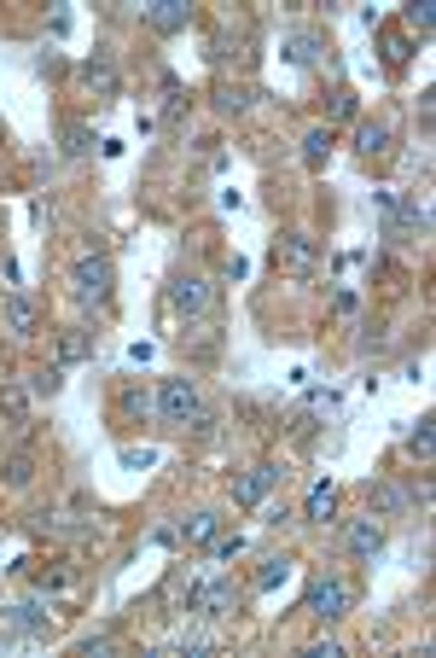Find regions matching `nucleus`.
Returning <instances> with one entry per match:
<instances>
[{
    "label": "nucleus",
    "mask_w": 436,
    "mask_h": 658,
    "mask_svg": "<svg viewBox=\"0 0 436 658\" xmlns=\"http://www.w3.org/2000/svg\"><path fill=\"white\" fill-rule=\"evenodd\" d=\"M209 647H216L209 635H180V653H209Z\"/></svg>",
    "instance_id": "2f4dec72"
},
{
    "label": "nucleus",
    "mask_w": 436,
    "mask_h": 658,
    "mask_svg": "<svg viewBox=\"0 0 436 658\" xmlns=\"http://www.w3.org/2000/svg\"><path fill=\"white\" fill-rule=\"evenodd\" d=\"M140 18H146L158 35H175V30H187V24H192V6H187V0H151V6H140Z\"/></svg>",
    "instance_id": "6e6552de"
},
{
    "label": "nucleus",
    "mask_w": 436,
    "mask_h": 658,
    "mask_svg": "<svg viewBox=\"0 0 436 658\" xmlns=\"http://www.w3.org/2000/svg\"><path fill=\"white\" fill-rule=\"evenodd\" d=\"M279 257H286L291 274H315L320 250H315V240H308V233H286V240H279Z\"/></svg>",
    "instance_id": "9d476101"
},
{
    "label": "nucleus",
    "mask_w": 436,
    "mask_h": 658,
    "mask_svg": "<svg viewBox=\"0 0 436 658\" xmlns=\"http://www.w3.org/2000/svg\"><path fill=\"white\" fill-rule=\"evenodd\" d=\"M344 542L355 559H378L384 554V525H378V513H367V519H349L344 525Z\"/></svg>",
    "instance_id": "0eeeda50"
},
{
    "label": "nucleus",
    "mask_w": 436,
    "mask_h": 658,
    "mask_svg": "<svg viewBox=\"0 0 436 658\" xmlns=\"http://www.w3.org/2000/svg\"><path fill=\"white\" fill-rule=\"evenodd\" d=\"M279 484V466L274 460H257L250 472H238L233 478V507H262V496Z\"/></svg>",
    "instance_id": "423d86ee"
},
{
    "label": "nucleus",
    "mask_w": 436,
    "mask_h": 658,
    "mask_svg": "<svg viewBox=\"0 0 436 658\" xmlns=\"http://www.w3.org/2000/svg\"><path fill=\"white\" fill-rule=\"evenodd\" d=\"M320 47H326L320 35H291V41H286V59H291V64H315Z\"/></svg>",
    "instance_id": "6ab92c4d"
},
{
    "label": "nucleus",
    "mask_w": 436,
    "mask_h": 658,
    "mask_svg": "<svg viewBox=\"0 0 436 658\" xmlns=\"http://www.w3.org/2000/svg\"><path fill=\"white\" fill-rule=\"evenodd\" d=\"M88 332H82V327H70V332H59V368H64V361H82V356H88Z\"/></svg>",
    "instance_id": "412c9836"
},
{
    "label": "nucleus",
    "mask_w": 436,
    "mask_h": 658,
    "mask_svg": "<svg viewBox=\"0 0 436 658\" xmlns=\"http://www.w3.org/2000/svg\"><path fill=\"white\" fill-rule=\"evenodd\" d=\"M169 303H175L180 320H199V315L216 309V286H209L204 274H180L175 286H169Z\"/></svg>",
    "instance_id": "39448f33"
},
{
    "label": "nucleus",
    "mask_w": 436,
    "mask_h": 658,
    "mask_svg": "<svg viewBox=\"0 0 436 658\" xmlns=\"http://www.w3.org/2000/svg\"><path fill=\"white\" fill-rule=\"evenodd\" d=\"M332 117H337V123L355 117V93H349V88H337V93H332Z\"/></svg>",
    "instance_id": "c85d7f7f"
},
{
    "label": "nucleus",
    "mask_w": 436,
    "mask_h": 658,
    "mask_svg": "<svg viewBox=\"0 0 436 658\" xmlns=\"http://www.w3.org/2000/svg\"><path fill=\"white\" fill-rule=\"evenodd\" d=\"M70 291H76L82 303H93V309H105L111 303V257H76V269H70Z\"/></svg>",
    "instance_id": "20e7f679"
},
{
    "label": "nucleus",
    "mask_w": 436,
    "mask_h": 658,
    "mask_svg": "<svg viewBox=\"0 0 436 658\" xmlns=\"http://www.w3.org/2000/svg\"><path fill=\"white\" fill-rule=\"evenodd\" d=\"M303 513H308L315 525H326L332 513H337V489H332V484H315V489H308V501H303Z\"/></svg>",
    "instance_id": "ddd939ff"
},
{
    "label": "nucleus",
    "mask_w": 436,
    "mask_h": 658,
    "mask_svg": "<svg viewBox=\"0 0 436 658\" xmlns=\"http://www.w3.org/2000/svg\"><path fill=\"white\" fill-rule=\"evenodd\" d=\"M158 414H163V426H192V431H209V426H216V414L204 408L199 385H192L187 373L158 385Z\"/></svg>",
    "instance_id": "f257e3e1"
},
{
    "label": "nucleus",
    "mask_w": 436,
    "mask_h": 658,
    "mask_svg": "<svg viewBox=\"0 0 436 658\" xmlns=\"http://www.w3.org/2000/svg\"><path fill=\"white\" fill-rule=\"evenodd\" d=\"M216 530H221V513H192V519H180L175 536H180V542H209Z\"/></svg>",
    "instance_id": "4468645a"
},
{
    "label": "nucleus",
    "mask_w": 436,
    "mask_h": 658,
    "mask_svg": "<svg viewBox=\"0 0 436 658\" xmlns=\"http://www.w3.org/2000/svg\"><path fill=\"white\" fill-rule=\"evenodd\" d=\"M355 152H361V158L390 152V129H384V123H361V129H355Z\"/></svg>",
    "instance_id": "2eb2a0df"
},
{
    "label": "nucleus",
    "mask_w": 436,
    "mask_h": 658,
    "mask_svg": "<svg viewBox=\"0 0 436 658\" xmlns=\"http://www.w3.org/2000/svg\"><path fill=\"white\" fill-rule=\"evenodd\" d=\"M344 647H337V641H315V647H308V658H337Z\"/></svg>",
    "instance_id": "473e14b6"
},
{
    "label": "nucleus",
    "mask_w": 436,
    "mask_h": 658,
    "mask_svg": "<svg viewBox=\"0 0 436 658\" xmlns=\"http://www.w3.org/2000/svg\"><path fill=\"white\" fill-rule=\"evenodd\" d=\"M303 158H308V163H326V158H332V123H320V129L303 134Z\"/></svg>",
    "instance_id": "a211bd4d"
},
{
    "label": "nucleus",
    "mask_w": 436,
    "mask_h": 658,
    "mask_svg": "<svg viewBox=\"0 0 436 658\" xmlns=\"http://www.w3.org/2000/svg\"><path fill=\"white\" fill-rule=\"evenodd\" d=\"M117 402H122V414H134V419H146L151 408H158V402H151V397H146V390H140V385H129V390H122Z\"/></svg>",
    "instance_id": "5701e85b"
},
{
    "label": "nucleus",
    "mask_w": 436,
    "mask_h": 658,
    "mask_svg": "<svg viewBox=\"0 0 436 658\" xmlns=\"http://www.w3.org/2000/svg\"><path fill=\"white\" fill-rule=\"evenodd\" d=\"M82 82H88V88H100V93H117V59L100 47L88 64H82Z\"/></svg>",
    "instance_id": "9b49d317"
},
{
    "label": "nucleus",
    "mask_w": 436,
    "mask_h": 658,
    "mask_svg": "<svg viewBox=\"0 0 436 658\" xmlns=\"http://www.w3.org/2000/svg\"><path fill=\"white\" fill-rule=\"evenodd\" d=\"M431 18H436V12H431V0H407V30H419V35H425V30H431Z\"/></svg>",
    "instance_id": "bb28decb"
},
{
    "label": "nucleus",
    "mask_w": 436,
    "mask_h": 658,
    "mask_svg": "<svg viewBox=\"0 0 436 658\" xmlns=\"http://www.w3.org/2000/svg\"><path fill=\"white\" fill-rule=\"evenodd\" d=\"M407 59H413V41H407L402 30H384V64H407Z\"/></svg>",
    "instance_id": "4be33fe9"
},
{
    "label": "nucleus",
    "mask_w": 436,
    "mask_h": 658,
    "mask_svg": "<svg viewBox=\"0 0 436 658\" xmlns=\"http://www.w3.org/2000/svg\"><path fill=\"white\" fill-rule=\"evenodd\" d=\"M407 501H413V489H402V484H378L373 489V513H407Z\"/></svg>",
    "instance_id": "dca6fc26"
},
{
    "label": "nucleus",
    "mask_w": 436,
    "mask_h": 658,
    "mask_svg": "<svg viewBox=\"0 0 436 658\" xmlns=\"http://www.w3.org/2000/svg\"><path fill=\"white\" fill-rule=\"evenodd\" d=\"M0 315H6V332L12 339H30V332L41 327V315H35V303L24 298V291H12L6 303H0Z\"/></svg>",
    "instance_id": "1a4fd4ad"
},
{
    "label": "nucleus",
    "mask_w": 436,
    "mask_h": 658,
    "mask_svg": "<svg viewBox=\"0 0 436 658\" xmlns=\"http://www.w3.org/2000/svg\"><path fill=\"white\" fill-rule=\"evenodd\" d=\"M0 408H6L18 426H30V390H18V385H0Z\"/></svg>",
    "instance_id": "aec40b11"
},
{
    "label": "nucleus",
    "mask_w": 436,
    "mask_h": 658,
    "mask_svg": "<svg viewBox=\"0 0 436 658\" xmlns=\"http://www.w3.org/2000/svg\"><path fill=\"white\" fill-rule=\"evenodd\" d=\"M64 152H70V158H82V152H93V134L82 129V123H64Z\"/></svg>",
    "instance_id": "b1692460"
},
{
    "label": "nucleus",
    "mask_w": 436,
    "mask_h": 658,
    "mask_svg": "<svg viewBox=\"0 0 436 658\" xmlns=\"http://www.w3.org/2000/svg\"><path fill=\"white\" fill-rule=\"evenodd\" d=\"M238 600H245V589H238L233 577H209V583H192V589H187V618H204V624H216V618H233V612H238Z\"/></svg>",
    "instance_id": "f03ea898"
},
{
    "label": "nucleus",
    "mask_w": 436,
    "mask_h": 658,
    "mask_svg": "<svg viewBox=\"0 0 436 658\" xmlns=\"http://www.w3.org/2000/svg\"><path fill=\"white\" fill-rule=\"evenodd\" d=\"M349 606H355V583H349V577H337V571H320V577H308V618L337 624Z\"/></svg>",
    "instance_id": "7ed1b4c3"
},
{
    "label": "nucleus",
    "mask_w": 436,
    "mask_h": 658,
    "mask_svg": "<svg viewBox=\"0 0 436 658\" xmlns=\"http://www.w3.org/2000/svg\"><path fill=\"white\" fill-rule=\"evenodd\" d=\"M216 105H221V111H245V93H238V88H221Z\"/></svg>",
    "instance_id": "7c9ffc66"
},
{
    "label": "nucleus",
    "mask_w": 436,
    "mask_h": 658,
    "mask_svg": "<svg viewBox=\"0 0 436 658\" xmlns=\"http://www.w3.org/2000/svg\"><path fill=\"white\" fill-rule=\"evenodd\" d=\"M59 385H64V368H41V373H30V390H35V397H53Z\"/></svg>",
    "instance_id": "393cba45"
},
{
    "label": "nucleus",
    "mask_w": 436,
    "mask_h": 658,
    "mask_svg": "<svg viewBox=\"0 0 436 658\" xmlns=\"http://www.w3.org/2000/svg\"><path fill=\"white\" fill-rule=\"evenodd\" d=\"M238 548H245V536H238V530H233V536H221V530L209 536V559H233Z\"/></svg>",
    "instance_id": "cd10ccee"
},
{
    "label": "nucleus",
    "mask_w": 436,
    "mask_h": 658,
    "mask_svg": "<svg viewBox=\"0 0 436 658\" xmlns=\"http://www.w3.org/2000/svg\"><path fill=\"white\" fill-rule=\"evenodd\" d=\"M0 472H6V484H30V478H35V460H30V455H12Z\"/></svg>",
    "instance_id": "a878e982"
},
{
    "label": "nucleus",
    "mask_w": 436,
    "mask_h": 658,
    "mask_svg": "<svg viewBox=\"0 0 436 658\" xmlns=\"http://www.w3.org/2000/svg\"><path fill=\"white\" fill-rule=\"evenodd\" d=\"M291 577V559L286 554H274V559H262L257 565V577H250V594H262V589H274V583H286Z\"/></svg>",
    "instance_id": "f8f14e48"
},
{
    "label": "nucleus",
    "mask_w": 436,
    "mask_h": 658,
    "mask_svg": "<svg viewBox=\"0 0 436 658\" xmlns=\"http://www.w3.org/2000/svg\"><path fill=\"white\" fill-rule=\"evenodd\" d=\"M431 426H436V419H419V426H413V437H407V449H413V455H431Z\"/></svg>",
    "instance_id": "c756f323"
},
{
    "label": "nucleus",
    "mask_w": 436,
    "mask_h": 658,
    "mask_svg": "<svg viewBox=\"0 0 436 658\" xmlns=\"http://www.w3.org/2000/svg\"><path fill=\"white\" fill-rule=\"evenodd\" d=\"M0 618H6L12 629H24V635H41V629H47V612L41 606H6Z\"/></svg>",
    "instance_id": "f3484780"
}]
</instances>
